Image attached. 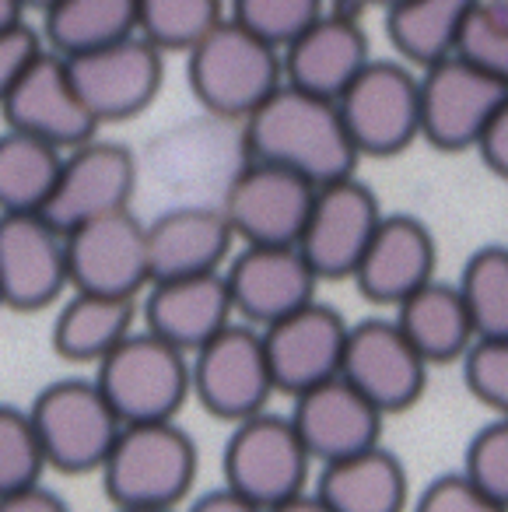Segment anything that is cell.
Here are the masks:
<instances>
[{"mask_svg":"<svg viewBox=\"0 0 508 512\" xmlns=\"http://www.w3.org/2000/svg\"><path fill=\"white\" fill-rule=\"evenodd\" d=\"M242 127H246L242 148L249 162L298 172L312 186L358 176L361 155L347 134L337 99L284 81Z\"/></svg>","mask_w":508,"mask_h":512,"instance_id":"6da1fadb","label":"cell"},{"mask_svg":"<svg viewBox=\"0 0 508 512\" xmlns=\"http://www.w3.org/2000/svg\"><path fill=\"white\" fill-rule=\"evenodd\" d=\"M186 81L211 116L246 123L284 85V57L228 15L186 53Z\"/></svg>","mask_w":508,"mask_h":512,"instance_id":"7a4b0ae2","label":"cell"},{"mask_svg":"<svg viewBox=\"0 0 508 512\" xmlns=\"http://www.w3.org/2000/svg\"><path fill=\"white\" fill-rule=\"evenodd\" d=\"M197 442L176 421L123 425L102 474L116 509H179L197 484Z\"/></svg>","mask_w":508,"mask_h":512,"instance_id":"3957f363","label":"cell"},{"mask_svg":"<svg viewBox=\"0 0 508 512\" xmlns=\"http://www.w3.org/2000/svg\"><path fill=\"white\" fill-rule=\"evenodd\" d=\"M95 383L123 425L176 421L193 397L190 355L151 330H134L95 365Z\"/></svg>","mask_w":508,"mask_h":512,"instance_id":"277c9868","label":"cell"},{"mask_svg":"<svg viewBox=\"0 0 508 512\" xmlns=\"http://www.w3.org/2000/svg\"><path fill=\"white\" fill-rule=\"evenodd\" d=\"M46 467L57 474H95L106 467L123 421L95 379H57L29 407Z\"/></svg>","mask_w":508,"mask_h":512,"instance_id":"5b68a950","label":"cell"},{"mask_svg":"<svg viewBox=\"0 0 508 512\" xmlns=\"http://www.w3.org/2000/svg\"><path fill=\"white\" fill-rule=\"evenodd\" d=\"M361 158H393L421 141V74L403 60H375L337 99Z\"/></svg>","mask_w":508,"mask_h":512,"instance_id":"8992f818","label":"cell"},{"mask_svg":"<svg viewBox=\"0 0 508 512\" xmlns=\"http://www.w3.org/2000/svg\"><path fill=\"white\" fill-rule=\"evenodd\" d=\"M193 400L211 418L239 425L267 411L270 397L277 393L274 372L267 362L263 334L249 323L235 320L218 337L190 355Z\"/></svg>","mask_w":508,"mask_h":512,"instance_id":"52a82bcc","label":"cell"},{"mask_svg":"<svg viewBox=\"0 0 508 512\" xmlns=\"http://www.w3.org/2000/svg\"><path fill=\"white\" fill-rule=\"evenodd\" d=\"M312 456L288 414H256L232 425L225 442V484L260 509L302 495Z\"/></svg>","mask_w":508,"mask_h":512,"instance_id":"ba28073f","label":"cell"},{"mask_svg":"<svg viewBox=\"0 0 508 512\" xmlns=\"http://www.w3.org/2000/svg\"><path fill=\"white\" fill-rule=\"evenodd\" d=\"M64 60L99 127L137 120L148 113L165 85V53L144 36H127L102 50Z\"/></svg>","mask_w":508,"mask_h":512,"instance_id":"9c48e42d","label":"cell"},{"mask_svg":"<svg viewBox=\"0 0 508 512\" xmlns=\"http://www.w3.org/2000/svg\"><path fill=\"white\" fill-rule=\"evenodd\" d=\"M137 193V158L130 148L116 141H92L64 151L57 186L43 207V218L60 232L88 225V221L109 218V214L130 211Z\"/></svg>","mask_w":508,"mask_h":512,"instance_id":"30bf717a","label":"cell"},{"mask_svg":"<svg viewBox=\"0 0 508 512\" xmlns=\"http://www.w3.org/2000/svg\"><path fill=\"white\" fill-rule=\"evenodd\" d=\"M508 88L459 53L421 71V141L438 151H477Z\"/></svg>","mask_w":508,"mask_h":512,"instance_id":"8fae6325","label":"cell"},{"mask_svg":"<svg viewBox=\"0 0 508 512\" xmlns=\"http://www.w3.org/2000/svg\"><path fill=\"white\" fill-rule=\"evenodd\" d=\"M316 190L298 172L246 158L228 183L221 211L246 246H298Z\"/></svg>","mask_w":508,"mask_h":512,"instance_id":"7c38bea8","label":"cell"},{"mask_svg":"<svg viewBox=\"0 0 508 512\" xmlns=\"http://www.w3.org/2000/svg\"><path fill=\"white\" fill-rule=\"evenodd\" d=\"M382 218L379 197L358 176L326 183L316 190L298 249L319 281H351Z\"/></svg>","mask_w":508,"mask_h":512,"instance_id":"4fadbf2b","label":"cell"},{"mask_svg":"<svg viewBox=\"0 0 508 512\" xmlns=\"http://www.w3.org/2000/svg\"><path fill=\"white\" fill-rule=\"evenodd\" d=\"M67 267L74 292L141 299L151 288L148 225L120 211L67 232Z\"/></svg>","mask_w":508,"mask_h":512,"instance_id":"5bb4252c","label":"cell"},{"mask_svg":"<svg viewBox=\"0 0 508 512\" xmlns=\"http://www.w3.org/2000/svg\"><path fill=\"white\" fill-rule=\"evenodd\" d=\"M0 113H4L8 130L39 137L60 151L78 148V144L99 137L102 130L74 88L67 60L50 46L32 60L29 71L8 92V99L0 102Z\"/></svg>","mask_w":508,"mask_h":512,"instance_id":"9a60e30c","label":"cell"},{"mask_svg":"<svg viewBox=\"0 0 508 512\" xmlns=\"http://www.w3.org/2000/svg\"><path fill=\"white\" fill-rule=\"evenodd\" d=\"M431 365L421 358V351L407 341L396 320H361L347 330V348L340 376L365 393L382 414H400L421 400L428 386Z\"/></svg>","mask_w":508,"mask_h":512,"instance_id":"2e32d148","label":"cell"},{"mask_svg":"<svg viewBox=\"0 0 508 512\" xmlns=\"http://www.w3.org/2000/svg\"><path fill=\"white\" fill-rule=\"evenodd\" d=\"M71 285L67 235L43 214H0V299L4 309L39 313Z\"/></svg>","mask_w":508,"mask_h":512,"instance_id":"e0dca14e","label":"cell"},{"mask_svg":"<svg viewBox=\"0 0 508 512\" xmlns=\"http://www.w3.org/2000/svg\"><path fill=\"white\" fill-rule=\"evenodd\" d=\"M235 316L256 330L316 302V271L298 246H242L225 267Z\"/></svg>","mask_w":508,"mask_h":512,"instance_id":"ac0fdd59","label":"cell"},{"mask_svg":"<svg viewBox=\"0 0 508 512\" xmlns=\"http://www.w3.org/2000/svg\"><path fill=\"white\" fill-rule=\"evenodd\" d=\"M347 330L351 323L323 302H309L298 313L260 330L277 393L298 397V393L340 376Z\"/></svg>","mask_w":508,"mask_h":512,"instance_id":"d6986e66","label":"cell"},{"mask_svg":"<svg viewBox=\"0 0 508 512\" xmlns=\"http://www.w3.org/2000/svg\"><path fill=\"white\" fill-rule=\"evenodd\" d=\"M288 418L295 421L312 463H319V467L382 446L386 414L365 393L354 390L344 376H333L312 390L298 393Z\"/></svg>","mask_w":508,"mask_h":512,"instance_id":"ffe728a7","label":"cell"},{"mask_svg":"<svg viewBox=\"0 0 508 512\" xmlns=\"http://www.w3.org/2000/svg\"><path fill=\"white\" fill-rule=\"evenodd\" d=\"M438 246L431 228L414 214H386L354 271V288L372 306L396 309L403 299L435 281Z\"/></svg>","mask_w":508,"mask_h":512,"instance_id":"44dd1931","label":"cell"},{"mask_svg":"<svg viewBox=\"0 0 508 512\" xmlns=\"http://www.w3.org/2000/svg\"><path fill=\"white\" fill-rule=\"evenodd\" d=\"M281 57L288 85L326 99H340L344 88L372 64L365 29L358 15L344 8H326L323 18H316L295 43L284 46Z\"/></svg>","mask_w":508,"mask_h":512,"instance_id":"7402d4cb","label":"cell"},{"mask_svg":"<svg viewBox=\"0 0 508 512\" xmlns=\"http://www.w3.org/2000/svg\"><path fill=\"white\" fill-rule=\"evenodd\" d=\"M232 246L235 232L221 204L169 207L148 225L151 285L169 278L221 274L232 260Z\"/></svg>","mask_w":508,"mask_h":512,"instance_id":"603a6c76","label":"cell"},{"mask_svg":"<svg viewBox=\"0 0 508 512\" xmlns=\"http://www.w3.org/2000/svg\"><path fill=\"white\" fill-rule=\"evenodd\" d=\"M144 330L162 341L176 344L179 351L193 355L211 337L235 323L232 292H228L225 271L197 274V278H169L155 281L144 292Z\"/></svg>","mask_w":508,"mask_h":512,"instance_id":"cb8c5ba5","label":"cell"},{"mask_svg":"<svg viewBox=\"0 0 508 512\" xmlns=\"http://www.w3.org/2000/svg\"><path fill=\"white\" fill-rule=\"evenodd\" d=\"M393 320L428 365L463 362L466 351L477 344V327L470 320L463 292L449 281L435 278L417 288L410 299L396 306Z\"/></svg>","mask_w":508,"mask_h":512,"instance_id":"d4e9b609","label":"cell"},{"mask_svg":"<svg viewBox=\"0 0 508 512\" xmlns=\"http://www.w3.org/2000/svg\"><path fill=\"white\" fill-rule=\"evenodd\" d=\"M316 495L333 512H403L410 498L407 467L386 446L365 449L319 470Z\"/></svg>","mask_w":508,"mask_h":512,"instance_id":"484cf974","label":"cell"},{"mask_svg":"<svg viewBox=\"0 0 508 512\" xmlns=\"http://www.w3.org/2000/svg\"><path fill=\"white\" fill-rule=\"evenodd\" d=\"M134 320L137 299L74 292L53 320V351L64 362L99 365L134 334Z\"/></svg>","mask_w":508,"mask_h":512,"instance_id":"4316f807","label":"cell"},{"mask_svg":"<svg viewBox=\"0 0 508 512\" xmlns=\"http://www.w3.org/2000/svg\"><path fill=\"white\" fill-rule=\"evenodd\" d=\"M480 0H403L386 11V36L403 64L431 67L452 57Z\"/></svg>","mask_w":508,"mask_h":512,"instance_id":"83f0119b","label":"cell"},{"mask_svg":"<svg viewBox=\"0 0 508 512\" xmlns=\"http://www.w3.org/2000/svg\"><path fill=\"white\" fill-rule=\"evenodd\" d=\"M137 36V0H60L43 15V39L60 57Z\"/></svg>","mask_w":508,"mask_h":512,"instance_id":"f1b7e54d","label":"cell"},{"mask_svg":"<svg viewBox=\"0 0 508 512\" xmlns=\"http://www.w3.org/2000/svg\"><path fill=\"white\" fill-rule=\"evenodd\" d=\"M64 151L39 137L4 130L0 134V214H43L57 186Z\"/></svg>","mask_w":508,"mask_h":512,"instance_id":"f546056e","label":"cell"},{"mask_svg":"<svg viewBox=\"0 0 508 512\" xmlns=\"http://www.w3.org/2000/svg\"><path fill=\"white\" fill-rule=\"evenodd\" d=\"M225 18V0H137V36L162 53H190Z\"/></svg>","mask_w":508,"mask_h":512,"instance_id":"4dcf8cb0","label":"cell"},{"mask_svg":"<svg viewBox=\"0 0 508 512\" xmlns=\"http://www.w3.org/2000/svg\"><path fill=\"white\" fill-rule=\"evenodd\" d=\"M477 341L508 337V246H480L459 274Z\"/></svg>","mask_w":508,"mask_h":512,"instance_id":"1f68e13d","label":"cell"},{"mask_svg":"<svg viewBox=\"0 0 508 512\" xmlns=\"http://www.w3.org/2000/svg\"><path fill=\"white\" fill-rule=\"evenodd\" d=\"M46 456L39 446L32 414L22 407L0 404V495L32 488L43 481Z\"/></svg>","mask_w":508,"mask_h":512,"instance_id":"d6a6232c","label":"cell"},{"mask_svg":"<svg viewBox=\"0 0 508 512\" xmlns=\"http://www.w3.org/2000/svg\"><path fill=\"white\" fill-rule=\"evenodd\" d=\"M228 15L270 46L284 50L295 43L316 18L326 15V0H232Z\"/></svg>","mask_w":508,"mask_h":512,"instance_id":"836d02e7","label":"cell"},{"mask_svg":"<svg viewBox=\"0 0 508 512\" xmlns=\"http://www.w3.org/2000/svg\"><path fill=\"white\" fill-rule=\"evenodd\" d=\"M456 53L508 88V0H480Z\"/></svg>","mask_w":508,"mask_h":512,"instance_id":"e575fe53","label":"cell"},{"mask_svg":"<svg viewBox=\"0 0 508 512\" xmlns=\"http://www.w3.org/2000/svg\"><path fill=\"white\" fill-rule=\"evenodd\" d=\"M463 474L508 509V418H494L473 435L463 456Z\"/></svg>","mask_w":508,"mask_h":512,"instance_id":"d590c367","label":"cell"},{"mask_svg":"<svg viewBox=\"0 0 508 512\" xmlns=\"http://www.w3.org/2000/svg\"><path fill=\"white\" fill-rule=\"evenodd\" d=\"M463 383L494 418H508V337L477 341L466 351Z\"/></svg>","mask_w":508,"mask_h":512,"instance_id":"8d00e7d4","label":"cell"},{"mask_svg":"<svg viewBox=\"0 0 508 512\" xmlns=\"http://www.w3.org/2000/svg\"><path fill=\"white\" fill-rule=\"evenodd\" d=\"M414 512H508L491 495L477 488L463 470L442 474L417 495Z\"/></svg>","mask_w":508,"mask_h":512,"instance_id":"74e56055","label":"cell"},{"mask_svg":"<svg viewBox=\"0 0 508 512\" xmlns=\"http://www.w3.org/2000/svg\"><path fill=\"white\" fill-rule=\"evenodd\" d=\"M46 50V39L29 25H15V29L0 32V102L8 99V92L18 85L29 64Z\"/></svg>","mask_w":508,"mask_h":512,"instance_id":"f35d334b","label":"cell"},{"mask_svg":"<svg viewBox=\"0 0 508 512\" xmlns=\"http://www.w3.org/2000/svg\"><path fill=\"white\" fill-rule=\"evenodd\" d=\"M477 155L484 158V165L498 179H508V99L498 106V113L491 116L484 137L477 144Z\"/></svg>","mask_w":508,"mask_h":512,"instance_id":"ab89813d","label":"cell"},{"mask_svg":"<svg viewBox=\"0 0 508 512\" xmlns=\"http://www.w3.org/2000/svg\"><path fill=\"white\" fill-rule=\"evenodd\" d=\"M0 512H71V505H67L57 491L39 481V484H32V488L0 495Z\"/></svg>","mask_w":508,"mask_h":512,"instance_id":"60d3db41","label":"cell"},{"mask_svg":"<svg viewBox=\"0 0 508 512\" xmlns=\"http://www.w3.org/2000/svg\"><path fill=\"white\" fill-rule=\"evenodd\" d=\"M186 512H267V509H260L256 502L242 498L239 491H232L228 484H221V488H214V491H207V495L193 498Z\"/></svg>","mask_w":508,"mask_h":512,"instance_id":"b9f144b4","label":"cell"},{"mask_svg":"<svg viewBox=\"0 0 508 512\" xmlns=\"http://www.w3.org/2000/svg\"><path fill=\"white\" fill-rule=\"evenodd\" d=\"M267 512H333V509L316 495V491H302V495L288 498V502L274 505V509H267Z\"/></svg>","mask_w":508,"mask_h":512,"instance_id":"7bdbcfd3","label":"cell"},{"mask_svg":"<svg viewBox=\"0 0 508 512\" xmlns=\"http://www.w3.org/2000/svg\"><path fill=\"white\" fill-rule=\"evenodd\" d=\"M25 0H0V32L25 22Z\"/></svg>","mask_w":508,"mask_h":512,"instance_id":"ee69618b","label":"cell"},{"mask_svg":"<svg viewBox=\"0 0 508 512\" xmlns=\"http://www.w3.org/2000/svg\"><path fill=\"white\" fill-rule=\"evenodd\" d=\"M53 4H60V0H25V8H29V11H43V15L53 8Z\"/></svg>","mask_w":508,"mask_h":512,"instance_id":"f6af8a7d","label":"cell"},{"mask_svg":"<svg viewBox=\"0 0 508 512\" xmlns=\"http://www.w3.org/2000/svg\"><path fill=\"white\" fill-rule=\"evenodd\" d=\"M365 4H372V8H382V11H393L396 4H403V0H365Z\"/></svg>","mask_w":508,"mask_h":512,"instance_id":"bcb514c9","label":"cell"},{"mask_svg":"<svg viewBox=\"0 0 508 512\" xmlns=\"http://www.w3.org/2000/svg\"><path fill=\"white\" fill-rule=\"evenodd\" d=\"M113 512H176V509H113Z\"/></svg>","mask_w":508,"mask_h":512,"instance_id":"7dc6e473","label":"cell"},{"mask_svg":"<svg viewBox=\"0 0 508 512\" xmlns=\"http://www.w3.org/2000/svg\"><path fill=\"white\" fill-rule=\"evenodd\" d=\"M0 309H4V299H0Z\"/></svg>","mask_w":508,"mask_h":512,"instance_id":"c3c4849f","label":"cell"}]
</instances>
